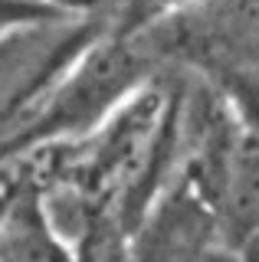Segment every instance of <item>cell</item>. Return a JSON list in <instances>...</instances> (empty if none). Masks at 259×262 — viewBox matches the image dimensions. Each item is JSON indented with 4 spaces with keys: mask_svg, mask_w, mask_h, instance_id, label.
<instances>
[{
    "mask_svg": "<svg viewBox=\"0 0 259 262\" xmlns=\"http://www.w3.org/2000/svg\"><path fill=\"white\" fill-rule=\"evenodd\" d=\"M161 69L158 53L141 33L105 30L0 138V167L50 141H66L92 131L132 92Z\"/></svg>",
    "mask_w": 259,
    "mask_h": 262,
    "instance_id": "1",
    "label": "cell"
},
{
    "mask_svg": "<svg viewBox=\"0 0 259 262\" xmlns=\"http://www.w3.org/2000/svg\"><path fill=\"white\" fill-rule=\"evenodd\" d=\"M141 36L164 66L204 79L259 138V7H190Z\"/></svg>",
    "mask_w": 259,
    "mask_h": 262,
    "instance_id": "2",
    "label": "cell"
},
{
    "mask_svg": "<svg viewBox=\"0 0 259 262\" xmlns=\"http://www.w3.org/2000/svg\"><path fill=\"white\" fill-rule=\"evenodd\" d=\"M13 164V161H10ZM20 170V184L0 210V262H76L72 249L53 229L36 184Z\"/></svg>",
    "mask_w": 259,
    "mask_h": 262,
    "instance_id": "3",
    "label": "cell"
},
{
    "mask_svg": "<svg viewBox=\"0 0 259 262\" xmlns=\"http://www.w3.org/2000/svg\"><path fill=\"white\" fill-rule=\"evenodd\" d=\"M204 7L210 4H230V7H259V0H200Z\"/></svg>",
    "mask_w": 259,
    "mask_h": 262,
    "instance_id": "4",
    "label": "cell"
}]
</instances>
